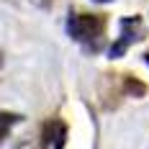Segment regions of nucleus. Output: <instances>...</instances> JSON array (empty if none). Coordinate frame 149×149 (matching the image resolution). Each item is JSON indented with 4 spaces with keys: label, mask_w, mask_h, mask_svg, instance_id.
Here are the masks:
<instances>
[{
    "label": "nucleus",
    "mask_w": 149,
    "mask_h": 149,
    "mask_svg": "<svg viewBox=\"0 0 149 149\" xmlns=\"http://www.w3.org/2000/svg\"><path fill=\"white\" fill-rule=\"evenodd\" d=\"M105 31V18L95 13H72L67 18V33L72 36L77 44L88 46V49H98L103 41Z\"/></svg>",
    "instance_id": "f257e3e1"
},
{
    "label": "nucleus",
    "mask_w": 149,
    "mask_h": 149,
    "mask_svg": "<svg viewBox=\"0 0 149 149\" xmlns=\"http://www.w3.org/2000/svg\"><path fill=\"white\" fill-rule=\"evenodd\" d=\"M121 36L113 41V46H111V57L113 59H118V57H123L126 54V49L134 44V41H139L141 36H144V29H141V18H121Z\"/></svg>",
    "instance_id": "f03ea898"
},
{
    "label": "nucleus",
    "mask_w": 149,
    "mask_h": 149,
    "mask_svg": "<svg viewBox=\"0 0 149 149\" xmlns=\"http://www.w3.org/2000/svg\"><path fill=\"white\" fill-rule=\"evenodd\" d=\"M67 144V126L59 118H52L44 126V147L46 149H64Z\"/></svg>",
    "instance_id": "7ed1b4c3"
},
{
    "label": "nucleus",
    "mask_w": 149,
    "mask_h": 149,
    "mask_svg": "<svg viewBox=\"0 0 149 149\" xmlns=\"http://www.w3.org/2000/svg\"><path fill=\"white\" fill-rule=\"evenodd\" d=\"M15 121H18V116H13V113H0V141L8 136V131H10V126H13Z\"/></svg>",
    "instance_id": "20e7f679"
},
{
    "label": "nucleus",
    "mask_w": 149,
    "mask_h": 149,
    "mask_svg": "<svg viewBox=\"0 0 149 149\" xmlns=\"http://www.w3.org/2000/svg\"><path fill=\"white\" fill-rule=\"evenodd\" d=\"M144 59H147V64H149V52H147V54H144Z\"/></svg>",
    "instance_id": "39448f33"
},
{
    "label": "nucleus",
    "mask_w": 149,
    "mask_h": 149,
    "mask_svg": "<svg viewBox=\"0 0 149 149\" xmlns=\"http://www.w3.org/2000/svg\"><path fill=\"white\" fill-rule=\"evenodd\" d=\"M98 3H108V0H98Z\"/></svg>",
    "instance_id": "423d86ee"
}]
</instances>
